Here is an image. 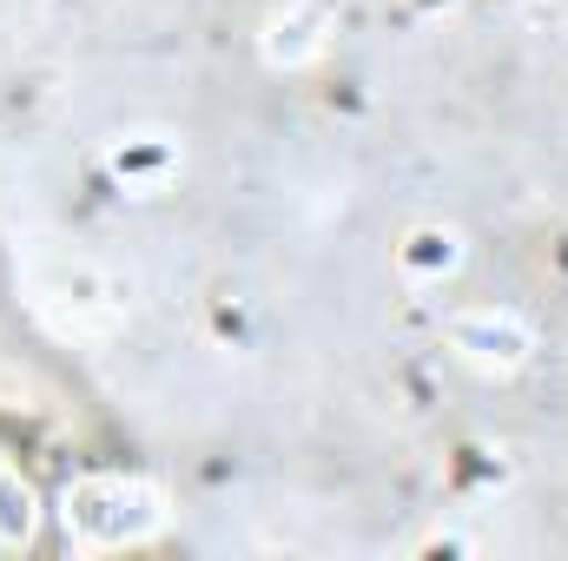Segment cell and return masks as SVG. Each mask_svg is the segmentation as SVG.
I'll return each instance as SVG.
<instances>
[{
    "instance_id": "obj_1",
    "label": "cell",
    "mask_w": 568,
    "mask_h": 561,
    "mask_svg": "<svg viewBox=\"0 0 568 561\" xmlns=\"http://www.w3.org/2000/svg\"><path fill=\"white\" fill-rule=\"evenodd\" d=\"M449 344H456L476 370H523L529 350H536V330H529L523 310L483 304V310H463V317L449 324Z\"/></svg>"
},
{
    "instance_id": "obj_2",
    "label": "cell",
    "mask_w": 568,
    "mask_h": 561,
    "mask_svg": "<svg viewBox=\"0 0 568 561\" xmlns=\"http://www.w3.org/2000/svg\"><path fill=\"white\" fill-rule=\"evenodd\" d=\"M145 502L152 496L126 489V482H80L67 496V529H80L87 542H126V536H140L145 522H152Z\"/></svg>"
},
{
    "instance_id": "obj_3",
    "label": "cell",
    "mask_w": 568,
    "mask_h": 561,
    "mask_svg": "<svg viewBox=\"0 0 568 561\" xmlns=\"http://www.w3.org/2000/svg\"><path fill=\"white\" fill-rule=\"evenodd\" d=\"M324 27H331V13H324L317 0L284 7L278 20H272V33H265V60H272V67H304V60H317V53H324Z\"/></svg>"
},
{
    "instance_id": "obj_4",
    "label": "cell",
    "mask_w": 568,
    "mask_h": 561,
    "mask_svg": "<svg viewBox=\"0 0 568 561\" xmlns=\"http://www.w3.org/2000/svg\"><path fill=\"white\" fill-rule=\"evenodd\" d=\"M397 265H404V278H410V284L456 278V265H463V232H449V225H417V232L404 238Z\"/></svg>"
},
{
    "instance_id": "obj_5",
    "label": "cell",
    "mask_w": 568,
    "mask_h": 561,
    "mask_svg": "<svg viewBox=\"0 0 568 561\" xmlns=\"http://www.w3.org/2000/svg\"><path fill=\"white\" fill-rule=\"evenodd\" d=\"M27 529H33V496L20 476L0 469V542H27Z\"/></svg>"
},
{
    "instance_id": "obj_6",
    "label": "cell",
    "mask_w": 568,
    "mask_h": 561,
    "mask_svg": "<svg viewBox=\"0 0 568 561\" xmlns=\"http://www.w3.org/2000/svg\"><path fill=\"white\" fill-rule=\"evenodd\" d=\"M172 159H179V152H172L165 140H152V145H120V152H113V172H120V178H133V185H152V172H165Z\"/></svg>"
}]
</instances>
